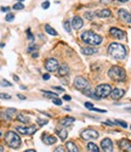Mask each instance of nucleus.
<instances>
[{
  "instance_id": "obj_1",
  "label": "nucleus",
  "mask_w": 131,
  "mask_h": 152,
  "mask_svg": "<svg viewBox=\"0 0 131 152\" xmlns=\"http://www.w3.org/2000/svg\"><path fill=\"white\" fill-rule=\"evenodd\" d=\"M108 54L115 60H124L126 57V49L123 44L111 43L108 46Z\"/></svg>"
},
{
  "instance_id": "obj_2",
  "label": "nucleus",
  "mask_w": 131,
  "mask_h": 152,
  "mask_svg": "<svg viewBox=\"0 0 131 152\" xmlns=\"http://www.w3.org/2000/svg\"><path fill=\"white\" fill-rule=\"evenodd\" d=\"M80 39L89 45H100L102 43V37L92 31H85L80 34Z\"/></svg>"
},
{
  "instance_id": "obj_3",
  "label": "nucleus",
  "mask_w": 131,
  "mask_h": 152,
  "mask_svg": "<svg viewBox=\"0 0 131 152\" xmlns=\"http://www.w3.org/2000/svg\"><path fill=\"white\" fill-rule=\"evenodd\" d=\"M5 142L11 148H18L22 145V140H21L20 135L12 130H9L5 134Z\"/></svg>"
},
{
  "instance_id": "obj_4",
  "label": "nucleus",
  "mask_w": 131,
  "mask_h": 152,
  "mask_svg": "<svg viewBox=\"0 0 131 152\" xmlns=\"http://www.w3.org/2000/svg\"><path fill=\"white\" fill-rule=\"evenodd\" d=\"M108 75L112 80L115 82H123L126 78V72L124 68L119 67V66H112L108 69Z\"/></svg>"
},
{
  "instance_id": "obj_5",
  "label": "nucleus",
  "mask_w": 131,
  "mask_h": 152,
  "mask_svg": "<svg viewBox=\"0 0 131 152\" xmlns=\"http://www.w3.org/2000/svg\"><path fill=\"white\" fill-rule=\"evenodd\" d=\"M112 86L109 84H100L96 86L95 89V94L100 97V99H106L108 96H111V93H112Z\"/></svg>"
},
{
  "instance_id": "obj_6",
  "label": "nucleus",
  "mask_w": 131,
  "mask_h": 152,
  "mask_svg": "<svg viewBox=\"0 0 131 152\" xmlns=\"http://www.w3.org/2000/svg\"><path fill=\"white\" fill-rule=\"evenodd\" d=\"M74 88L78 90H80V91H86V90H90V83L87 82V79H85L84 77H75L74 79Z\"/></svg>"
},
{
  "instance_id": "obj_7",
  "label": "nucleus",
  "mask_w": 131,
  "mask_h": 152,
  "mask_svg": "<svg viewBox=\"0 0 131 152\" xmlns=\"http://www.w3.org/2000/svg\"><path fill=\"white\" fill-rule=\"evenodd\" d=\"M80 136H82V139H84V140H95V139H97L100 136V133L97 130H95V129H90L89 128V129L83 130Z\"/></svg>"
},
{
  "instance_id": "obj_8",
  "label": "nucleus",
  "mask_w": 131,
  "mask_h": 152,
  "mask_svg": "<svg viewBox=\"0 0 131 152\" xmlns=\"http://www.w3.org/2000/svg\"><path fill=\"white\" fill-rule=\"evenodd\" d=\"M38 130V126L36 125H29V126H17L16 132L23 135H32Z\"/></svg>"
},
{
  "instance_id": "obj_9",
  "label": "nucleus",
  "mask_w": 131,
  "mask_h": 152,
  "mask_svg": "<svg viewBox=\"0 0 131 152\" xmlns=\"http://www.w3.org/2000/svg\"><path fill=\"white\" fill-rule=\"evenodd\" d=\"M58 67H60V63L56 58H47L45 61V68L49 72H56L58 71Z\"/></svg>"
},
{
  "instance_id": "obj_10",
  "label": "nucleus",
  "mask_w": 131,
  "mask_h": 152,
  "mask_svg": "<svg viewBox=\"0 0 131 152\" xmlns=\"http://www.w3.org/2000/svg\"><path fill=\"white\" fill-rule=\"evenodd\" d=\"M101 148L103 150V152H113V142L109 137L103 139L101 141Z\"/></svg>"
},
{
  "instance_id": "obj_11",
  "label": "nucleus",
  "mask_w": 131,
  "mask_h": 152,
  "mask_svg": "<svg viewBox=\"0 0 131 152\" xmlns=\"http://www.w3.org/2000/svg\"><path fill=\"white\" fill-rule=\"evenodd\" d=\"M109 34L113 38H115V39H124L125 38V32L119 29V28H115V27H112L109 29Z\"/></svg>"
},
{
  "instance_id": "obj_12",
  "label": "nucleus",
  "mask_w": 131,
  "mask_h": 152,
  "mask_svg": "<svg viewBox=\"0 0 131 152\" xmlns=\"http://www.w3.org/2000/svg\"><path fill=\"white\" fill-rule=\"evenodd\" d=\"M118 16H119V18L126 23H131V15H130V12L126 11L125 9H120V10H118Z\"/></svg>"
},
{
  "instance_id": "obj_13",
  "label": "nucleus",
  "mask_w": 131,
  "mask_h": 152,
  "mask_svg": "<svg viewBox=\"0 0 131 152\" xmlns=\"http://www.w3.org/2000/svg\"><path fill=\"white\" fill-rule=\"evenodd\" d=\"M71 24H72V27H73L75 31H79V29L84 26V21H83V18L79 17V16H74Z\"/></svg>"
},
{
  "instance_id": "obj_14",
  "label": "nucleus",
  "mask_w": 131,
  "mask_h": 152,
  "mask_svg": "<svg viewBox=\"0 0 131 152\" xmlns=\"http://www.w3.org/2000/svg\"><path fill=\"white\" fill-rule=\"evenodd\" d=\"M41 140L44 141V144L46 145H54L55 142H57V137L54 135H49V134H43L41 135Z\"/></svg>"
},
{
  "instance_id": "obj_15",
  "label": "nucleus",
  "mask_w": 131,
  "mask_h": 152,
  "mask_svg": "<svg viewBox=\"0 0 131 152\" xmlns=\"http://www.w3.org/2000/svg\"><path fill=\"white\" fill-rule=\"evenodd\" d=\"M124 95H125V90L119 89V88H115V89H113L112 93H111V97H112L113 100H119V99H122Z\"/></svg>"
},
{
  "instance_id": "obj_16",
  "label": "nucleus",
  "mask_w": 131,
  "mask_h": 152,
  "mask_svg": "<svg viewBox=\"0 0 131 152\" xmlns=\"http://www.w3.org/2000/svg\"><path fill=\"white\" fill-rule=\"evenodd\" d=\"M119 147L124 152H131V141L127 140V139H123V140L119 141Z\"/></svg>"
},
{
  "instance_id": "obj_17",
  "label": "nucleus",
  "mask_w": 131,
  "mask_h": 152,
  "mask_svg": "<svg viewBox=\"0 0 131 152\" xmlns=\"http://www.w3.org/2000/svg\"><path fill=\"white\" fill-rule=\"evenodd\" d=\"M58 74H60V77H66V75H68L69 74V67L67 63H62V65H60L58 67Z\"/></svg>"
},
{
  "instance_id": "obj_18",
  "label": "nucleus",
  "mask_w": 131,
  "mask_h": 152,
  "mask_svg": "<svg viewBox=\"0 0 131 152\" xmlns=\"http://www.w3.org/2000/svg\"><path fill=\"white\" fill-rule=\"evenodd\" d=\"M98 53V50L96 48H92V46H86V48H83L82 49V54L83 55H86V56H91V55H95Z\"/></svg>"
},
{
  "instance_id": "obj_19",
  "label": "nucleus",
  "mask_w": 131,
  "mask_h": 152,
  "mask_svg": "<svg viewBox=\"0 0 131 152\" xmlns=\"http://www.w3.org/2000/svg\"><path fill=\"white\" fill-rule=\"evenodd\" d=\"M96 16L97 17H101V18H107V17H111L112 16V12L108 9H103V10L96 11Z\"/></svg>"
},
{
  "instance_id": "obj_20",
  "label": "nucleus",
  "mask_w": 131,
  "mask_h": 152,
  "mask_svg": "<svg viewBox=\"0 0 131 152\" xmlns=\"http://www.w3.org/2000/svg\"><path fill=\"white\" fill-rule=\"evenodd\" d=\"M74 122H75V118L67 116V117H63V118L60 121V124H61L62 126H68V125H72Z\"/></svg>"
},
{
  "instance_id": "obj_21",
  "label": "nucleus",
  "mask_w": 131,
  "mask_h": 152,
  "mask_svg": "<svg viewBox=\"0 0 131 152\" xmlns=\"http://www.w3.org/2000/svg\"><path fill=\"white\" fill-rule=\"evenodd\" d=\"M66 147H67V152H80L79 147H78L73 141L66 142Z\"/></svg>"
},
{
  "instance_id": "obj_22",
  "label": "nucleus",
  "mask_w": 131,
  "mask_h": 152,
  "mask_svg": "<svg viewBox=\"0 0 131 152\" xmlns=\"http://www.w3.org/2000/svg\"><path fill=\"white\" fill-rule=\"evenodd\" d=\"M56 134L60 136V139L62 141H64L66 139H67V136H68V133H67V130H66L64 128H62V129H56Z\"/></svg>"
},
{
  "instance_id": "obj_23",
  "label": "nucleus",
  "mask_w": 131,
  "mask_h": 152,
  "mask_svg": "<svg viewBox=\"0 0 131 152\" xmlns=\"http://www.w3.org/2000/svg\"><path fill=\"white\" fill-rule=\"evenodd\" d=\"M44 29H45V32L49 34V35H52V37H56V35H58V33H57V31L56 29H54L51 26H49V24H46V26L44 27Z\"/></svg>"
},
{
  "instance_id": "obj_24",
  "label": "nucleus",
  "mask_w": 131,
  "mask_h": 152,
  "mask_svg": "<svg viewBox=\"0 0 131 152\" xmlns=\"http://www.w3.org/2000/svg\"><path fill=\"white\" fill-rule=\"evenodd\" d=\"M86 147H87V151L89 152H101L100 148H98V146L95 142H89Z\"/></svg>"
},
{
  "instance_id": "obj_25",
  "label": "nucleus",
  "mask_w": 131,
  "mask_h": 152,
  "mask_svg": "<svg viewBox=\"0 0 131 152\" xmlns=\"http://www.w3.org/2000/svg\"><path fill=\"white\" fill-rule=\"evenodd\" d=\"M17 121L21 123H29V117H27L23 113H18L17 115Z\"/></svg>"
},
{
  "instance_id": "obj_26",
  "label": "nucleus",
  "mask_w": 131,
  "mask_h": 152,
  "mask_svg": "<svg viewBox=\"0 0 131 152\" xmlns=\"http://www.w3.org/2000/svg\"><path fill=\"white\" fill-rule=\"evenodd\" d=\"M41 91L46 97H50V99H57L58 97V94H56V93H52L49 90H41Z\"/></svg>"
},
{
  "instance_id": "obj_27",
  "label": "nucleus",
  "mask_w": 131,
  "mask_h": 152,
  "mask_svg": "<svg viewBox=\"0 0 131 152\" xmlns=\"http://www.w3.org/2000/svg\"><path fill=\"white\" fill-rule=\"evenodd\" d=\"M84 95H86V96H89V97H91V99H95V100H100V97L95 94V93H92V91H90V90H86V91H84L83 93Z\"/></svg>"
},
{
  "instance_id": "obj_28",
  "label": "nucleus",
  "mask_w": 131,
  "mask_h": 152,
  "mask_svg": "<svg viewBox=\"0 0 131 152\" xmlns=\"http://www.w3.org/2000/svg\"><path fill=\"white\" fill-rule=\"evenodd\" d=\"M71 26H72V24L69 23V21H64V23H63V27H64V29H66V32H67V33H71V32H72Z\"/></svg>"
},
{
  "instance_id": "obj_29",
  "label": "nucleus",
  "mask_w": 131,
  "mask_h": 152,
  "mask_svg": "<svg viewBox=\"0 0 131 152\" xmlns=\"http://www.w3.org/2000/svg\"><path fill=\"white\" fill-rule=\"evenodd\" d=\"M114 123H115V124H119L120 126H123V128H127V123H126V122H124V121L115 119V121H114Z\"/></svg>"
},
{
  "instance_id": "obj_30",
  "label": "nucleus",
  "mask_w": 131,
  "mask_h": 152,
  "mask_svg": "<svg viewBox=\"0 0 131 152\" xmlns=\"http://www.w3.org/2000/svg\"><path fill=\"white\" fill-rule=\"evenodd\" d=\"M36 123L39 124V125H46L49 122H47V119H41V118H36Z\"/></svg>"
},
{
  "instance_id": "obj_31",
  "label": "nucleus",
  "mask_w": 131,
  "mask_h": 152,
  "mask_svg": "<svg viewBox=\"0 0 131 152\" xmlns=\"http://www.w3.org/2000/svg\"><path fill=\"white\" fill-rule=\"evenodd\" d=\"M94 15H96V12H85V18L87 20H92Z\"/></svg>"
},
{
  "instance_id": "obj_32",
  "label": "nucleus",
  "mask_w": 131,
  "mask_h": 152,
  "mask_svg": "<svg viewBox=\"0 0 131 152\" xmlns=\"http://www.w3.org/2000/svg\"><path fill=\"white\" fill-rule=\"evenodd\" d=\"M5 20H6L7 22H12V21L15 20V15H14V14H7L6 17H5Z\"/></svg>"
},
{
  "instance_id": "obj_33",
  "label": "nucleus",
  "mask_w": 131,
  "mask_h": 152,
  "mask_svg": "<svg viewBox=\"0 0 131 152\" xmlns=\"http://www.w3.org/2000/svg\"><path fill=\"white\" fill-rule=\"evenodd\" d=\"M24 9V5L22 3H17L14 5V10H23Z\"/></svg>"
},
{
  "instance_id": "obj_34",
  "label": "nucleus",
  "mask_w": 131,
  "mask_h": 152,
  "mask_svg": "<svg viewBox=\"0 0 131 152\" xmlns=\"http://www.w3.org/2000/svg\"><path fill=\"white\" fill-rule=\"evenodd\" d=\"M38 49V45H35V44H31V46H28V49H27V51L28 53H32L33 50H36Z\"/></svg>"
},
{
  "instance_id": "obj_35",
  "label": "nucleus",
  "mask_w": 131,
  "mask_h": 152,
  "mask_svg": "<svg viewBox=\"0 0 131 152\" xmlns=\"http://www.w3.org/2000/svg\"><path fill=\"white\" fill-rule=\"evenodd\" d=\"M0 99H3V100H10V99H11V96H10L9 94L1 93V94H0Z\"/></svg>"
},
{
  "instance_id": "obj_36",
  "label": "nucleus",
  "mask_w": 131,
  "mask_h": 152,
  "mask_svg": "<svg viewBox=\"0 0 131 152\" xmlns=\"http://www.w3.org/2000/svg\"><path fill=\"white\" fill-rule=\"evenodd\" d=\"M52 102H54L56 106H61V105H62V101H61L58 97H57V99H52Z\"/></svg>"
},
{
  "instance_id": "obj_37",
  "label": "nucleus",
  "mask_w": 131,
  "mask_h": 152,
  "mask_svg": "<svg viewBox=\"0 0 131 152\" xmlns=\"http://www.w3.org/2000/svg\"><path fill=\"white\" fill-rule=\"evenodd\" d=\"M0 85H3V86H12V84L10 83V82H7V80H1L0 82Z\"/></svg>"
},
{
  "instance_id": "obj_38",
  "label": "nucleus",
  "mask_w": 131,
  "mask_h": 152,
  "mask_svg": "<svg viewBox=\"0 0 131 152\" xmlns=\"http://www.w3.org/2000/svg\"><path fill=\"white\" fill-rule=\"evenodd\" d=\"M54 152H66V150H64L63 146H57V147L54 150Z\"/></svg>"
},
{
  "instance_id": "obj_39",
  "label": "nucleus",
  "mask_w": 131,
  "mask_h": 152,
  "mask_svg": "<svg viewBox=\"0 0 131 152\" xmlns=\"http://www.w3.org/2000/svg\"><path fill=\"white\" fill-rule=\"evenodd\" d=\"M84 106H85L86 108L91 110V111H92V110H94V105H92V104H91V102H85V104H84Z\"/></svg>"
},
{
  "instance_id": "obj_40",
  "label": "nucleus",
  "mask_w": 131,
  "mask_h": 152,
  "mask_svg": "<svg viewBox=\"0 0 131 152\" xmlns=\"http://www.w3.org/2000/svg\"><path fill=\"white\" fill-rule=\"evenodd\" d=\"M104 125H108V126H114V125H116L114 122H112V121H106L104 122Z\"/></svg>"
},
{
  "instance_id": "obj_41",
  "label": "nucleus",
  "mask_w": 131,
  "mask_h": 152,
  "mask_svg": "<svg viewBox=\"0 0 131 152\" xmlns=\"http://www.w3.org/2000/svg\"><path fill=\"white\" fill-rule=\"evenodd\" d=\"M27 34H28V39H29V40H33V39H34V37H33V34L31 33V29H29V28L27 29Z\"/></svg>"
},
{
  "instance_id": "obj_42",
  "label": "nucleus",
  "mask_w": 131,
  "mask_h": 152,
  "mask_svg": "<svg viewBox=\"0 0 131 152\" xmlns=\"http://www.w3.org/2000/svg\"><path fill=\"white\" fill-rule=\"evenodd\" d=\"M41 7H43V9H49V7H50V3H49V1H45V3H43Z\"/></svg>"
},
{
  "instance_id": "obj_43",
  "label": "nucleus",
  "mask_w": 131,
  "mask_h": 152,
  "mask_svg": "<svg viewBox=\"0 0 131 152\" xmlns=\"http://www.w3.org/2000/svg\"><path fill=\"white\" fill-rule=\"evenodd\" d=\"M43 79H44V80H49V79H50V74H46V73L43 74Z\"/></svg>"
},
{
  "instance_id": "obj_44",
  "label": "nucleus",
  "mask_w": 131,
  "mask_h": 152,
  "mask_svg": "<svg viewBox=\"0 0 131 152\" xmlns=\"http://www.w3.org/2000/svg\"><path fill=\"white\" fill-rule=\"evenodd\" d=\"M54 89H55V90H60V91H63V88H61V86H54Z\"/></svg>"
},
{
  "instance_id": "obj_45",
  "label": "nucleus",
  "mask_w": 131,
  "mask_h": 152,
  "mask_svg": "<svg viewBox=\"0 0 131 152\" xmlns=\"http://www.w3.org/2000/svg\"><path fill=\"white\" fill-rule=\"evenodd\" d=\"M63 100H67V101H69V100H71V96H68V95H64V96H63Z\"/></svg>"
},
{
  "instance_id": "obj_46",
  "label": "nucleus",
  "mask_w": 131,
  "mask_h": 152,
  "mask_svg": "<svg viewBox=\"0 0 131 152\" xmlns=\"http://www.w3.org/2000/svg\"><path fill=\"white\" fill-rule=\"evenodd\" d=\"M9 10H10V7H1V11L3 12H7Z\"/></svg>"
},
{
  "instance_id": "obj_47",
  "label": "nucleus",
  "mask_w": 131,
  "mask_h": 152,
  "mask_svg": "<svg viewBox=\"0 0 131 152\" xmlns=\"http://www.w3.org/2000/svg\"><path fill=\"white\" fill-rule=\"evenodd\" d=\"M17 96H18V99H21V100H25V96H24V95H21V94H18Z\"/></svg>"
},
{
  "instance_id": "obj_48",
  "label": "nucleus",
  "mask_w": 131,
  "mask_h": 152,
  "mask_svg": "<svg viewBox=\"0 0 131 152\" xmlns=\"http://www.w3.org/2000/svg\"><path fill=\"white\" fill-rule=\"evenodd\" d=\"M109 1H111V0H101V3H102V4H108Z\"/></svg>"
},
{
  "instance_id": "obj_49",
  "label": "nucleus",
  "mask_w": 131,
  "mask_h": 152,
  "mask_svg": "<svg viewBox=\"0 0 131 152\" xmlns=\"http://www.w3.org/2000/svg\"><path fill=\"white\" fill-rule=\"evenodd\" d=\"M32 56L35 58V57H38V56H39V54H38V53H33V54H32Z\"/></svg>"
},
{
  "instance_id": "obj_50",
  "label": "nucleus",
  "mask_w": 131,
  "mask_h": 152,
  "mask_svg": "<svg viewBox=\"0 0 131 152\" xmlns=\"http://www.w3.org/2000/svg\"><path fill=\"white\" fill-rule=\"evenodd\" d=\"M14 80H15V82H18V80H20V78L17 77V75H14Z\"/></svg>"
},
{
  "instance_id": "obj_51",
  "label": "nucleus",
  "mask_w": 131,
  "mask_h": 152,
  "mask_svg": "<svg viewBox=\"0 0 131 152\" xmlns=\"http://www.w3.org/2000/svg\"><path fill=\"white\" fill-rule=\"evenodd\" d=\"M24 152H36V151H35V150H32V148H31V150H25Z\"/></svg>"
},
{
  "instance_id": "obj_52",
  "label": "nucleus",
  "mask_w": 131,
  "mask_h": 152,
  "mask_svg": "<svg viewBox=\"0 0 131 152\" xmlns=\"http://www.w3.org/2000/svg\"><path fill=\"white\" fill-rule=\"evenodd\" d=\"M0 152H4V147L1 145H0Z\"/></svg>"
},
{
  "instance_id": "obj_53",
  "label": "nucleus",
  "mask_w": 131,
  "mask_h": 152,
  "mask_svg": "<svg viewBox=\"0 0 131 152\" xmlns=\"http://www.w3.org/2000/svg\"><path fill=\"white\" fill-rule=\"evenodd\" d=\"M5 46V44L4 43H0V48H4Z\"/></svg>"
},
{
  "instance_id": "obj_54",
  "label": "nucleus",
  "mask_w": 131,
  "mask_h": 152,
  "mask_svg": "<svg viewBox=\"0 0 131 152\" xmlns=\"http://www.w3.org/2000/svg\"><path fill=\"white\" fill-rule=\"evenodd\" d=\"M118 1H122V3H125V1H129V0H118Z\"/></svg>"
},
{
  "instance_id": "obj_55",
  "label": "nucleus",
  "mask_w": 131,
  "mask_h": 152,
  "mask_svg": "<svg viewBox=\"0 0 131 152\" xmlns=\"http://www.w3.org/2000/svg\"><path fill=\"white\" fill-rule=\"evenodd\" d=\"M17 1H20V3H22V1H24V0H17Z\"/></svg>"
},
{
  "instance_id": "obj_56",
  "label": "nucleus",
  "mask_w": 131,
  "mask_h": 152,
  "mask_svg": "<svg viewBox=\"0 0 131 152\" xmlns=\"http://www.w3.org/2000/svg\"><path fill=\"white\" fill-rule=\"evenodd\" d=\"M0 136H1V132H0Z\"/></svg>"
}]
</instances>
